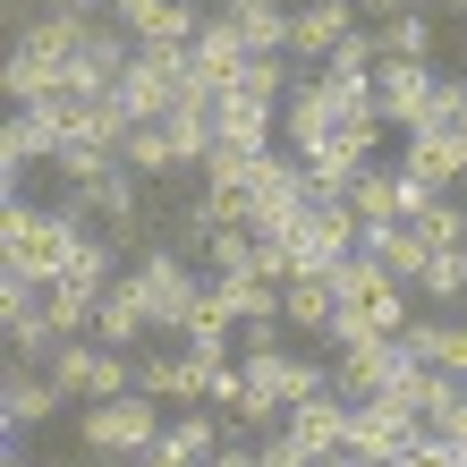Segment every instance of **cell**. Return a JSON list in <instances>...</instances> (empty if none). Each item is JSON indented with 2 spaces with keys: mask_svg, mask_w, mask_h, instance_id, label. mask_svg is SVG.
Returning <instances> with one entry per match:
<instances>
[{
  "mask_svg": "<svg viewBox=\"0 0 467 467\" xmlns=\"http://www.w3.org/2000/svg\"><path fill=\"white\" fill-rule=\"evenodd\" d=\"M94 230L60 204H35V196H9L0 204V281H26V289H51L60 272L77 264V246Z\"/></svg>",
  "mask_w": 467,
  "mask_h": 467,
  "instance_id": "obj_1",
  "label": "cell"
},
{
  "mask_svg": "<svg viewBox=\"0 0 467 467\" xmlns=\"http://www.w3.org/2000/svg\"><path fill=\"white\" fill-rule=\"evenodd\" d=\"M128 272H136V289H145V306H153V332H187L196 306H204V289H213V281H196V264H187L179 246H145Z\"/></svg>",
  "mask_w": 467,
  "mask_h": 467,
  "instance_id": "obj_2",
  "label": "cell"
},
{
  "mask_svg": "<svg viewBox=\"0 0 467 467\" xmlns=\"http://www.w3.org/2000/svg\"><path fill=\"white\" fill-rule=\"evenodd\" d=\"M161 433H171V417H161V400H145V391L94 400V408H86V451H94V459H145Z\"/></svg>",
  "mask_w": 467,
  "mask_h": 467,
  "instance_id": "obj_3",
  "label": "cell"
},
{
  "mask_svg": "<svg viewBox=\"0 0 467 467\" xmlns=\"http://www.w3.org/2000/svg\"><path fill=\"white\" fill-rule=\"evenodd\" d=\"M179 86H187V43H136V60L119 77V102L136 111V128H161Z\"/></svg>",
  "mask_w": 467,
  "mask_h": 467,
  "instance_id": "obj_4",
  "label": "cell"
},
{
  "mask_svg": "<svg viewBox=\"0 0 467 467\" xmlns=\"http://www.w3.org/2000/svg\"><path fill=\"white\" fill-rule=\"evenodd\" d=\"M306 204H315L306 161H297V153H264V161H255V179H246V230L272 238V230H289Z\"/></svg>",
  "mask_w": 467,
  "mask_h": 467,
  "instance_id": "obj_5",
  "label": "cell"
},
{
  "mask_svg": "<svg viewBox=\"0 0 467 467\" xmlns=\"http://www.w3.org/2000/svg\"><path fill=\"white\" fill-rule=\"evenodd\" d=\"M332 281H340V306H348V315H374L391 340L408 332V323H417V315H408V281H391V272H382V264L366 255V246L332 264Z\"/></svg>",
  "mask_w": 467,
  "mask_h": 467,
  "instance_id": "obj_6",
  "label": "cell"
},
{
  "mask_svg": "<svg viewBox=\"0 0 467 467\" xmlns=\"http://www.w3.org/2000/svg\"><path fill=\"white\" fill-rule=\"evenodd\" d=\"M289 246H297V264H306V272H332L340 255L366 246V222L348 213V196H315V204L289 222Z\"/></svg>",
  "mask_w": 467,
  "mask_h": 467,
  "instance_id": "obj_7",
  "label": "cell"
},
{
  "mask_svg": "<svg viewBox=\"0 0 467 467\" xmlns=\"http://www.w3.org/2000/svg\"><path fill=\"white\" fill-rule=\"evenodd\" d=\"M425 204H433V187L408 179L400 161H374V171H357V187H348V213L366 230H400V222H417Z\"/></svg>",
  "mask_w": 467,
  "mask_h": 467,
  "instance_id": "obj_8",
  "label": "cell"
},
{
  "mask_svg": "<svg viewBox=\"0 0 467 467\" xmlns=\"http://www.w3.org/2000/svg\"><path fill=\"white\" fill-rule=\"evenodd\" d=\"M246 366V400H272L289 417L297 400H323L332 391V366H323V357H289V348H264V357H238Z\"/></svg>",
  "mask_w": 467,
  "mask_h": 467,
  "instance_id": "obj_9",
  "label": "cell"
},
{
  "mask_svg": "<svg viewBox=\"0 0 467 467\" xmlns=\"http://www.w3.org/2000/svg\"><path fill=\"white\" fill-rule=\"evenodd\" d=\"M417 442H425V425L408 417V408L366 400V408H348V442H340V451H348L357 467H391V459H408Z\"/></svg>",
  "mask_w": 467,
  "mask_h": 467,
  "instance_id": "obj_10",
  "label": "cell"
},
{
  "mask_svg": "<svg viewBox=\"0 0 467 467\" xmlns=\"http://www.w3.org/2000/svg\"><path fill=\"white\" fill-rule=\"evenodd\" d=\"M433 77L425 60H382L374 68V111H382V128H400V136H425L433 128Z\"/></svg>",
  "mask_w": 467,
  "mask_h": 467,
  "instance_id": "obj_11",
  "label": "cell"
},
{
  "mask_svg": "<svg viewBox=\"0 0 467 467\" xmlns=\"http://www.w3.org/2000/svg\"><path fill=\"white\" fill-rule=\"evenodd\" d=\"M246 60H255V51H246V35L230 17H204V35L187 43V77H196L204 94H238L246 86Z\"/></svg>",
  "mask_w": 467,
  "mask_h": 467,
  "instance_id": "obj_12",
  "label": "cell"
},
{
  "mask_svg": "<svg viewBox=\"0 0 467 467\" xmlns=\"http://www.w3.org/2000/svg\"><path fill=\"white\" fill-rule=\"evenodd\" d=\"M204 0H111V26L136 43H196L204 35Z\"/></svg>",
  "mask_w": 467,
  "mask_h": 467,
  "instance_id": "obj_13",
  "label": "cell"
},
{
  "mask_svg": "<svg viewBox=\"0 0 467 467\" xmlns=\"http://www.w3.org/2000/svg\"><path fill=\"white\" fill-rule=\"evenodd\" d=\"M400 171H408V179H425L433 196H459V187H467V136H459V128H425V136H408V145H400Z\"/></svg>",
  "mask_w": 467,
  "mask_h": 467,
  "instance_id": "obj_14",
  "label": "cell"
},
{
  "mask_svg": "<svg viewBox=\"0 0 467 467\" xmlns=\"http://www.w3.org/2000/svg\"><path fill=\"white\" fill-rule=\"evenodd\" d=\"M348 35H357V9H348V0H306V9L289 17V60L297 68H323Z\"/></svg>",
  "mask_w": 467,
  "mask_h": 467,
  "instance_id": "obj_15",
  "label": "cell"
},
{
  "mask_svg": "<svg viewBox=\"0 0 467 467\" xmlns=\"http://www.w3.org/2000/svg\"><path fill=\"white\" fill-rule=\"evenodd\" d=\"M94 340H102V348H128V357H136V340H153V306H145V289H136V272H119V281L102 289Z\"/></svg>",
  "mask_w": 467,
  "mask_h": 467,
  "instance_id": "obj_16",
  "label": "cell"
},
{
  "mask_svg": "<svg viewBox=\"0 0 467 467\" xmlns=\"http://www.w3.org/2000/svg\"><path fill=\"white\" fill-rule=\"evenodd\" d=\"M281 433H289V442L306 451V459H332V451L348 442V400H340V391H323V400H297Z\"/></svg>",
  "mask_w": 467,
  "mask_h": 467,
  "instance_id": "obj_17",
  "label": "cell"
},
{
  "mask_svg": "<svg viewBox=\"0 0 467 467\" xmlns=\"http://www.w3.org/2000/svg\"><path fill=\"white\" fill-rule=\"evenodd\" d=\"M213 128H222V145H246V153H272V128H281V102L264 94H222V111H213Z\"/></svg>",
  "mask_w": 467,
  "mask_h": 467,
  "instance_id": "obj_18",
  "label": "cell"
},
{
  "mask_svg": "<svg viewBox=\"0 0 467 467\" xmlns=\"http://www.w3.org/2000/svg\"><path fill=\"white\" fill-rule=\"evenodd\" d=\"M0 417H9L17 433H35L60 417V382H51L43 366H9V400H0Z\"/></svg>",
  "mask_w": 467,
  "mask_h": 467,
  "instance_id": "obj_19",
  "label": "cell"
},
{
  "mask_svg": "<svg viewBox=\"0 0 467 467\" xmlns=\"http://www.w3.org/2000/svg\"><path fill=\"white\" fill-rule=\"evenodd\" d=\"M366 255L391 272V281L417 289V281H425V264H433V246H425V230H417V222H400V230H366Z\"/></svg>",
  "mask_w": 467,
  "mask_h": 467,
  "instance_id": "obj_20",
  "label": "cell"
},
{
  "mask_svg": "<svg viewBox=\"0 0 467 467\" xmlns=\"http://www.w3.org/2000/svg\"><path fill=\"white\" fill-rule=\"evenodd\" d=\"M281 306H289V332H332V315H340V281H332V272H306V281H289V289H281Z\"/></svg>",
  "mask_w": 467,
  "mask_h": 467,
  "instance_id": "obj_21",
  "label": "cell"
},
{
  "mask_svg": "<svg viewBox=\"0 0 467 467\" xmlns=\"http://www.w3.org/2000/svg\"><path fill=\"white\" fill-rule=\"evenodd\" d=\"M230 26L246 35V51H289V9L281 0H238Z\"/></svg>",
  "mask_w": 467,
  "mask_h": 467,
  "instance_id": "obj_22",
  "label": "cell"
},
{
  "mask_svg": "<svg viewBox=\"0 0 467 467\" xmlns=\"http://www.w3.org/2000/svg\"><path fill=\"white\" fill-rule=\"evenodd\" d=\"M94 306H102V297L68 289V281H51V289H43V315H51V332H60V340H94Z\"/></svg>",
  "mask_w": 467,
  "mask_h": 467,
  "instance_id": "obj_23",
  "label": "cell"
},
{
  "mask_svg": "<svg viewBox=\"0 0 467 467\" xmlns=\"http://www.w3.org/2000/svg\"><path fill=\"white\" fill-rule=\"evenodd\" d=\"M417 230H425L433 255H467V204H459V196H433V204L417 213Z\"/></svg>",
  "mask_w": 467,
  "mask_h": 467,
  "instance_id": "obj_24",
  "label": "cell"
},
{
  "mask_svg": "<svg viewBox=\"0 0 467 467\" xmlns=\"http://www.w3.org/2000/svg\"><path fill=\"white\" fill-rule=\"evenodd\" d=\"M374 35H382V60H433V17H425V9H408V17H382Z\"/></svg>",
  "mask_w": 467,
  "mask_h": 467,
  "instance_id": "obj_25",
  "label": "cell"
},
{
  "mask_svg": "<svg viewBox=\"0 0 467 467\" xmlns=\"http://www.w3.org/2000/svg\"><path fill=\"white\" fill-rule=\"evenodd\" d=\"M111 171H119V153H102V145H68L60 161H51V179H60L68 196H86V187H102Z\"/></svg>",
  "mask_w": 467,
  "mask_h": 467,
  "instance_id": "obj_26",
  "label": "cell"
},
{
  "mask_svg": "<svg viewBox=\"0 0 467 467\" xmlns=\"http://www.w3.org/2000/svg\"><path fill=\"white\" fill-rule=\"evenodd\" d=\"M94 366H102V340H68L51 357V382H60V400H94Z\"/></svg>",
  "mask_w": 467,
  "mask_h": 467,
  "instance_id": "obj_27",
  "label": "cell"
},
{
  "mask_svg": "<svg viewBox=\"0 0 467 467\" xmlns=\"http://www.w3.org/2000/svg\"><path fill=\"white\" fill-rule=\"evenodd\" d=\"M222 433H230V425H213L204 408H187V417H171V433H161V442H171L179 459H196V467H213V451H222Z\"/></svg>",
  "mask_w": 467,
  "mask_h": 467,
  "instance_id": "obj_28",
  "label": "cell"
},
{
  "mask_svg": "<svg viewBox=\"0 0 467 467\" xmlns=\"http://www.w3.org/2000/svg\"><path fill=\"white\" fill-rule=\"evenodd\" d=\"M204 264H213V281H238V272H255V230H213Z\"/></svg>",
  "mask_w": 467,
  "mask_h": 467,
  "instance_id": "obj_29",
  "label": "cell"
},
{
  "mask_svg": "<svg viewBox=\"0 0 467 467\" xmlns=\"http://www.w3.org/2000/svg\"><path fill=\"white\" fill-rule=\"evenodd\" d=\"M255 281H272V289H289V281H306V264H297V246H289V230H272V238H255Z\"/></svg>",
  "mask_w": 467,
  "mask_h": 467,
  "instance_id": "obj_30",
  "label": "cell"
},
{
  "mask_svg": "<svg viewBox=\"0 0 467 467\" xmlns=\"http://www.w3.org/2000/svg\"><path fill=\"white\" fill-rule=\"evenodd\" d=\"M119 161H128L136 179H161V171H179V161H171V136H161V128H136L128 145H119Z\"/></svg>",
  "mask_w": 467,
  "mask_h": 467,
  "instance_id": "obj_31",
  "label": "cell"
},
{
  "mask_svg": "<svg viewBox=\"0 0 467 467\" xmlns=\"http://www.w3.org/2000/svg\"><path fill=\"white\" fill-rule=\"evenodd\" d=\"M417 289L433 297V306H459V297H467V255H433Z\"/></svg>",
  "mask_w": 467,
  "mask_h": 467,
  "instance_id": "obj_32",
  "label": "cell"
},
{
  "mask_svg": "<svg viewBox=\"0 0 467 467\" xmlns=\"http://www.w3.org/2000/svg\"><path fill=\"white\" fill-rule=\"evenodd\" d=\"M323 68H348V77H374L382 68V35H374V26H357V35L332 51V60H323Z\"/></svg>",
  "mask_w": 467,
  "mask_h": 467,
  "instance_id": "obj_33",
  "label": "cell"
},
{
  "mask_svg": "<svg viewBox=\"0 0 467 467\" xmlns=\"http://www.w3.org/2000/svg\"><path fill=\"white\" fill-rule=\"evenodd\" d=\"M255 467H315V459L297 451L289 433H264V442H255Z\"/></svg>",
  "mask_w": 467,
  "mask_h": 467,
  "instance_id": "obj_34",
  "label": "cell"
},
{
  "mask_svg": "<svg viewBox=\"0 0 467 467\" xmlns=\"http://www.w3.org/2000/svg\"><path fill=\"white\" fill-rule=\"evenodd\" d=\"M442 374H467V323H442V357H433Z\"/></svg>",
  "mask_w": 467,
  "mask_h": 467,
  "instance_id": "obj_35",
  "label": "cell"
},
{
  "mask_svg": "<svg viewBox=\"0 0 467 467\" xmlns=\"http://www.w3.org/2000/svg\"><path fill=\"white\" fill-rule=\"evenodd\" d=\"M391 467H467V459H459V451H442V442H417V451L391 459Z\"/></svg>",
  "mask_w": 467,
  "mask_h": 467,
  "instance_id": "obj_36",
  "label": "cell"
},
{
  "mask_svg": "<svg viewBox=\"0 0 467 467\" xmlns=\"http://www.w3.org/2000/svg\"><path fill=\"white\" fill-rule=\"evenodd\" d=\"M136 467H196V459H179L171 442H153V451H145V459H136Z\"/></svg>",
  "mask_w": 467,
  "mask_h": 467,
  "instance_id": "obj_37",
  "label": "cell"
},
{
  "mask_svg": "<svg viewBox=\"0 0 467 467\" xmlns=\"http://www.w3.org/2000/svg\"><path fill=\"white\" fill-rule=\"evenodd\" d=\"M204 9H213V17H230V9H238V0H204Z\"/></svg>",
  "mask_w": 467,
  "mask_h": 467,
  "instance_id": "obj_38",
  "label": "cell"
},
{
  "mask_svg": "<svg viewBox=\"0 0 467 467\" xmlns=\"http://www.w3.org/2000/svg\"><path fill=\"white\" fill-rule=\"evenodd\" d=\"M0 467H35V459H26V451H9V459H0Z\"/></svg>",
  "mask_w": 467,
  "mask_h": 467,
  "instance_id": "obj_39",
  "label": "cell"
},
{
  "mask_svg": "<svg viewBox=\"0 0 467 467\" xmlns=\"http://www.w3.org/2000/svg\"><path fill=\"white\" fill-rule=\"evenodd\" d=\"M459 68H467V35H459Z\"/></svg>",
  "mask_w": 467,
  "mask_h": 467,
  "instance_id": "obj_40",
  "label": "cell"
},
{
  "mask_svg": "<svg viewBox=\"0 0 467 467\" xmlns=\"http://www.w3.org/2000/svg\"><path fill=\"white\" fill-rule=\"evenodd\" d=\"M459 391H467V374H459Z\"/></svg>",
  "mask_w": 467,
  "mask_h": 467,
  "instance_id": "obj_41",
  "label": "cell"
},
{
  "mask_svg": "<svg viewBox=\"0 0 467 467\" xmlns=\"http://www.w3.org/2000/svg\"><path fill=\"white\" fill-rule=\"evenodd\" d=\"M459 9H467V0H459Z\"/></svg>",
  "mask_w": 467,
  "mask_h": 467,
  "instance_id": "obj_42",
  "label": "cell"
}]
</instances>
